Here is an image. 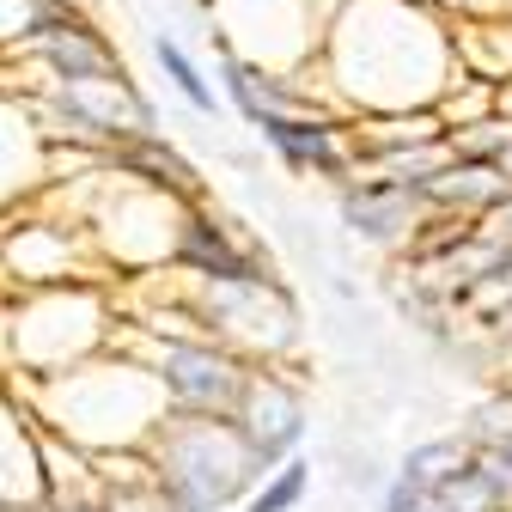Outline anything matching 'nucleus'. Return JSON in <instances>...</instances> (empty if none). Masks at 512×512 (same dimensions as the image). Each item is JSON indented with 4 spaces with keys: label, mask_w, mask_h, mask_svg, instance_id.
Returning <instances> with one entry per match:
<instances>
[{
    "label": "nucleus",
    "mask_w": 512,
    "mask_h": 512,
    "mask_svg": "<svg viewBox=\"0 0 512 512\" xmlns=\"http://www.w3.org/2000/svg\"><path fill=\"white\" fill-rule=\"evenodd\" d=\"M415 196L433 202V208H458L464 220H476V214H488L494 202L512 196V183L500 177L494 159H458V165H439L433 177H421Z\"/></svg>",
    "instance_id": "obj_1"
},
{
    "label": "nucleus",
    "mask_w": 512,
    "mask_h": 512,
    "mask_svg": "<svg viewBox=\"0 0 512 512\" xmlns=\"http://www.w3.org/2000/svg\"><path fill=\"white\" fill-rule=\"evenodd\" d=\"M165 384L183 391L189 403H232L238 372L214 348H165Z\"/></svg>",
    "instance_id": "obj_2"
},
{
    "label": "nucleus",
    "mask_w": 512,
    "mask_h": 512,
    "mask_svg": "<svg viewBox=\"0 0 512 512\" xmlns=\"http://www.w3.org/2000/svg\"><path fill=\"white\" fill-rule=\"evenodd\" d=\"M256 128H263V135L287 153V165H317V171H342V147H336V135H330V128L324 122H299V116H281V110H263V116H256Z\"/></svg>",
    "instance_id": "obj_3"
},
{
    "label": "nucleus",
    "mask_w": 512,
    "mask_h": 512,
    "mask_svg": "<svg viewBox=\"0 0 512 512\" xmlns=\"http://www.w3.org/2000/svg\"><path fill=\"white\" fill-rule=\"evenodd\" d=\"M43 31V49H49V61L68 80H122V68H116V55L86 31V25H55V19H43L37 25Z\"/></svg>",
    "instance_id": "obj_4"
},
{
    "label": "nucleus",
    "mask_w": 512,
    "mask_h": 512,
    "mask_svg": "<svg viewBox=\"0 0 512 512\" xmlns=\"http://www.w3.org/2000/svg\"><path fill=\"white\" fill-rule=\"evenodd\" d=\"M183 256H189V263H196V269H208V275H220V281H256V269H250V256H238L214 226H189L183 232Z\"/></svg>",
    "instance_id": "obj_5"
},
{
    "label": "nucleus",
    "mask_w": 512,
    "mask_h": 512,
    "mask_svg": "<svg viewBox=\"0 0 512 512\" xmlns=\"http://www.w3.org/2000/svg\"><path fill=\"white\" fill-rule=\"evenodd\" d=\"M470 445L458 439H439V445H421V452H409V482L415 488H439V482H452L458 470H470Z\"/></svg>",
    "instance_id": "obj_6"
},
{
    "label": "nucleus",
    "mask_w": 512,
    "mask_h": 512,
    "mask_svg": "<svg viewBox=\"0 0 512 512\" xmlns=\"http://www.w3.org/2000/svg\"><path fill=\"white\" fill-rule=\"evenodd\" d=\"M159 61H165V74L177 80V92H183L189 104H196V110H214V92H208V80H202L196 68H189V55H183L177 43H159Z\"/></svg>",
    "instance_id": "obj_7"
},
{
    "label": "nucleus",
    "mask_w": 512,
    "mask_h": 512,
    "mask_svg": "<svg viewBox=\"0 0 512 512\" xmlns=\"http://www.w3.org/2000/svg\"><path fill=\"white\" fill-rule=\"evenodd\" d=\"M135 165H141V171H153L165 189H196V171H189L177 153H165V147H135Z\"/></svg>",
    "instance_id": "obj_8"
},
{
    "label": "nucleus",
    "mask_w": 512,
    "mask_h": 512,
    "mask_svg": "<svg viewBox=\"0 0 512 512\" xmlns=\"http://www.w3.org/2000/svg\"><path fill=\"white\" fill-rule=\"evenodd\" d=\"M299 494H305V464H281V476L250 500V512H287Z\"/></svg>",
    "instance_id": "obj_9"
},
{
    "label": "nucleus",
    "mask_w": 512,
    "mask_h": 512,
    "mask_svg": "<svg viewBox=\"0 0 512 512\" xmlns=\"http://www.w3.org/2000/svg\"><path fill=\"white\" fill-rule=\"evenodd\" d=\"M476 421H482L476 433H482L488 445H512V397H506V403H488Z\"/></svg>",
    "instance_id": "obj_10"
},
{
    "label": "nucleus",
    "mask_w": 512,
    "mask_h": 512,
    "mask_svg": "<svg viewBox=\"0 0 512 512\" xmlns=\"http://www.w3.org/2000/svg\"><path fill=\"white\" fill-rule=\"evenodd\" d=\"M391 512H445V500H439L433 488H415V482H403V488L391 494Z\"/></svg>",
    "instance_id": "obj_11"
},
{
    "label": "nucleus",
    "mask_w": 512,
    "mask_h": 512,
    "mask_svg": "<svg viewBox=\"0 0 512 512\" xmlns=\"http://www.w3.org/2000/svg\"><path fill=\"white\" fill-rule=\"evenodd\" d=\"M494 324H500V336H512V305H500V317H494Z\"/></svg>",
    "instance_id": "obj_12"
},
{
    "label": "nucleus",
    "mask_w": 512,
    "mask_h": 512,
    "mask_svg": "<svg viewBox=\"0 0 512 512\" xmlns=\"http://www.w3.org/2000/svg\"><path fill=\"white\" fill-rule=\"evenodd\" d=\"M500 452H512V445H500Z\"/></svg>",
    "instance_id": "obj_13"
}]
</instances>
